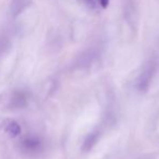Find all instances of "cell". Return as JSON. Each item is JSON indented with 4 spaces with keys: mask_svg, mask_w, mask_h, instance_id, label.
<instances>
[{
    "mask_svg": "<svg viewBox=\"0 0 159 159\" xmlns=\"http://www.w3.org/2000/svg\"><path fill=\"white\" fill-rule=\"evenodd\" d=\"M22 145L24 149L30 150V152H35V150L39 149L40 141L35 136H27L26 139H23Z\"/></svg>",
    "mask_w": 159,
    "mask_h": 159,
    "instance_id": "1",
    "label": "cell"
},
{
    "mask_svg": "<svg viewBox=\"0 0 159 159\" xmlns=\"http://www.w3.org/2000/svg\"><path fill=\"white\" fill-rule=\"evenodd\" d=\"M6 132L12 137H16L18 135H20L21 133V128L19 125L18 122L16 121H9L6 124Z\"/></svg>",
    "mask_w": 159,
    "mask_h": 159,
    "instance_id": "2",
    "label": "cell"
},
{
    "mask_svg": "<svg viewBox=\"0 0 159 159\" xmlns=\"http://www.w3.org/2000/svg\"><path fill=\"white\" fill-rule=\"evenodd\" d=\"M97 2L100 5V7L104 8V9H106L109 5V0H97Z\"/></svg>",
    "mask_w": 159,
    "mask_h": 159,
    "instance_id": "3",
    "label": "cell"
},
{
    "mask_svg": "<svg viewBox=\"0 0 159 159\" xmlns=\"http://www.w3.org/2000/svg\"><path fill=\"white\" fill-rule=\"evenodd\" d=\"M83 1L87 2L89 5H94V3H95V0H83Z\"/></svg>",
    "mask_w": 159,
    "mask_h": 159,
    "instance_id": "4",
    "label": "cell"
}]
</instances>
